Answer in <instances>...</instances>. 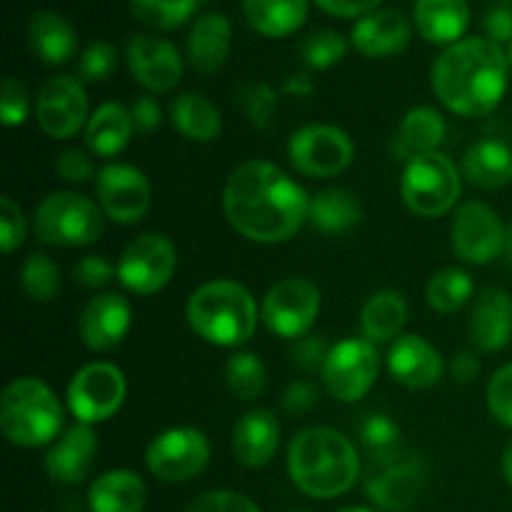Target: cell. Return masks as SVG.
Returning <instances> with one entry per match:
<instances>
[{"label": "cell", "mask_w": 512, "mask_h": 512, "mask_svg": "<svg viewBox=\"0 0 512 512\" xmlns=\"http://www.w3.org/2000/svg\"><path fill=\"white\" fill-rule=\"evenodd\" d=\"M310 198L288 173L265 160L240 163L223 188V213L253 243H283L308 220Z\"/></svg>", "instance_id": "obj_1"}, {"label": "cell", "mask_w": 512, "mask_h": 512, "mask_svg": "<svg viewBox=\"0 0 512 512\" xmlns=\"http://www.w3.org/2000/svg\"><path fill=\"white\" fill-rule=\"evenodd\" d=\"M508 53L490 38H463L448 45L433 65V90L455 115L493 113L508 90Z\"/></svg>", "instance_id": "obj_2"}, {"label": "cell", "mask_w": 512, "mask_h": 512, "mask_svg": "<svg viewBox=\"0 0 512 512\" xmlns=\"http://www.w3.org/2000/svg\"><path fill=\"white\" fill-rule=\"evenodd\" d=\"M288 473L295 488L308 498H340L358 483V450L338 430L305 428L288 448Z\"/></svg>", "instance_id": "obj_3"}, {"label": "cell", "mask_w": 512, "mask_h": 512, "mask_svg": "<svg viewBox=\"0 0 512 512\" xmlns=\"http://www.w3.org/2000/svg\"><path fill=\"white\" fill-rule=\"evenodd\" d=\"M188 323L208 343L238 348L258 328V305L240 283L213 280L190 295Z\"/></svg>", "instance_id": "obj_4"}, {"label": "cell", "mask_w": 512, "mask_h": 512, "mask_svg": "<svg viewBox=\"0 0 512 512\" xmlns=\"http://www.w3.org/2000/svg\"><path fill=\"white\" fill-rule=\"evenodd\" d=\"M63 405L38 378H18L0 400V430L18 448H40L58 438Z\"/></svg>", "instance_id": "obj_5"}, {"label": "cell", "mask_w": 512, "mask_h": 512, "mask_svg": "<svg viewBox=\"0 0 512 512\" xmlns=\"http://www.w3.org/2000/svg\"><path fill=\"white\" fill-rule=\"evenodd\" d=\"M103 208L85 195L58 190L35 208L33 230L45 245L78 248L100 238L105 228Z\"/></svg>", "instance_id": "obj_6"}, {"label": "cell", "mask_w": 512, "mask_h": 512, "mask_svg": "<svg viewBox=\"0 0 512 512\" xmlns=\"http://www.w3.org/2000/svg\"><path fill=\"white\" fill-rule=\"evenodd\" d=\"M460 173L453 160L443 153L418 155L408 160L403 173V200L415 215L438 218L455 208L460 198Z\"/></svg>", "instance_id": "obj_7"}, {"label": "cell", "mask_w": 512, "mask_h": 512, "mask_svg": "<svg viewBox=\"0 0 512 512\" xmlns=\"http://www.w3.org/2000/svg\"><path fill=\"white\" fill-rule=\"evenodd\" d=\"M380 370V358L368 338L340 340L330 348L323 370V385L340 403H358L370 393Z\"/></svg>", "instance_id": "obj_8"}, {"label": "cell", "mask_w": 512, "mask_h": 512, "mask_svg": "<svg viewBox=\"0 0 512 512\" xmlns=\"http://www.w3.org/2000/svg\"><path fill=\"white\" fill-rule=\"evenodd\" d=\"M355 145L345 130L335 125H305L295 130L288 145V158L298 173L308 178H333L350 168Z\"/></svg>", "instance_id": "obj_9"}, {"label": "cell", "mask_w": 512, "mask_h": 512, "mask_svg": "<svg viewBox=\"0 0 512 512\" xmlns=\"http://www.w3.org/2000/svg\"><path fill=\"white\" fill-rule=\"evenodd\" d=\"M320 313V290L305 278H285L265 293L260 318L278 338L298 340L310 333Z\"/></svg>", "instance_id": "obj_10"}, {"label": "cell", "mask_w": 512, "mask_h": 512, "mask_svg": "<svg viewBox=\"0 0 512 512\" xmlns=\"http://www.w3.org/2000/svg\"><path fill=\"white\" fill-rule=\"evenodd\" d=\"M210 463V443L195 428H170L155 435L145 450V465L163 483H185L205 473Z\"/></svg>", "instance_id": "obj_11"}, {"label": "cell", "mask_w": 512, "mask_h": 512, "mask_svg": "<svg viewBox=\"0 0 512 512\" xmlns=\"http://www.w3.org/2000/svg\"><path fill=\"white\" fill-rule=\"evenodd\" d=\"M125 375L113 363H90L73 375L68 405L78 423L93 425L113 418L125 400Z\"/></svg>", "instance_id": "obj_12"}, {"label": "cell", "mask_w": 512, "mask_h": 512, "mask_svg": "<svg viewBox=\"0 0 512 512\" xmlns=\"http://www.w3.org/2000/svg\"><path fill=\"white\" fill-rule=\"evenodd\" d=\"M175 268H178V253L170 238L160 233H145L123 250L118 278L130 293L153 295L170 283Z\"/></svg>", "instance_id": "obj_13"}, {"label": "cell", "mask_w": 512, "mask_h": 512, "mask_svg": "<svg viewBox=\"0 0 512 512\" xmlns=\"http://www.w3.org/2000/svg\"><path fill=\"white\" fill-rule=\"evenodd\" d=\"M505 245H508V230L488 203L468 200L455 210L453 250L463 263H493L505 253Z\"/></svg>", "instance_id": "obj_14"}, {"label": "cell", "mask_w": 512, "mask_h": 512, "mask_svg": "<svg viewBox=\"0 0 512 512\" xmlns=\"http://www.w3.org/2000/svg\"><path fill=\"white\" fill-rule=\"evenodd\" d=\"M95 193L105 218L120 225H133L150 210V183L143 170L125 163H110L95 175Z\"/></svg>", "instance_id": "obj_15"}, {"label": "cell", "mask_w": 512, "mask_h": 512, "mask_svg": "<svg viewBox=\"0 0 512 512\" xmlns=\"http://www.w3.org/2000/svg\"><path fill=\"white\" fill-rule=\"evenodd\" d=\"M35 118L40 130L50 138H73L90 120L83 83L70 75H55L45 80L35 100Z\"/></svg>", "instance_id": "obj_16"}, {"label": "cell", "mask_w": 512, "mask_h": 512, "mask_svg": "<svg viewBox=\"0 0 512 512\" xmlns=\"http://www.w3.org/2000/svg\"><path fill=\"white\" fill-rule=\"evenodd\" d=\"M125 58L133 78L153 93H168L183 78V58L178 48L158 35H133L125 48Z\"/></svg>", "instance_id": "obj_17"}, {"label": "cell", "mask_w": 512, "mask_h": 512, "mask_svg": "<svg viewBox=\"0 0 512 512\" xmlns=\"http://www.w3.org/2000/svg\"><path fill=\"white\" fill-rule=\"evenodd\" d=\"M425 488V468L415 458H400L395 463L380 465L365 483V493L385 512L408 510L418 503Z\"/></svg>", "instance_id": "obj_18"}, {"label": "cell", "mask_w": 512, "mask_h": 512, "mask_svg": "<svg viewBox=\"0 0 512 512\" xmlns=\"http://www.w3.org/2000/svg\"><path fill=\"white\" fill-rule=\"evenodd\" d=\"M133 323V310L130 303L118 293H103L90 300L80 313V338L95 353L113 350L123 343Z\"/></svg>", "instance_id": "obj_19"}, {"label": "cell", "mask_w": 512, "mask_h": 512, "mask_svg": "<svg viewBox=\"0 0 512 512\" xmlns=\"http://www.w3.org/2000/svg\"><path fill=\"white\" fill-rule=\"evenodd\" d=\"M468 338L480 353H498L512 340V295L503 288H485L470 313Z\"/></svg>", "instance_id": "obj_20"}, {"label": "cell", "mask_w": 512, "mask_h": 512, "mask_svg": "<svg viewBox=\"0 0 512 512\" xmlns=\"http://www.w3.org/2000/svg\"><path fill=\"white\" fill-rule=\"evenodd\" d=\"M98 453V438L90 425L78 423L65 430L45 455V470L50 480L60 485H78L88 478Z\"/></svg>", "instance_id": "obj_21"}, {"label": "cell", "mask_w": 512, "mask_h": 512, "mask_svg": "<svg viewBox=\"0 0 512 512\" xmlns=\"http://www.w3.org/2000/svg\"><path fill=\"white\" fill-rule=\"evenodd\" d=\"M413 38L410 20L400 10L383 8L363 15L353 25V48L368 58H388V55L403 53Z\"/></svg>", "instance_id": "obj_22"}, {"label": "cell", "mask_w": 512, "mask_h": 512, "mask_svg": "<svg viewBox=\"0 0 512 512\" xmlns=\"http://www.w3.org/2000/svg\"><path fill=\"white\" fill-rule=\"evenodd\" d=\"M388 370L405 388L425 390L443 378V358L420 335H400L388 353Z\"/></svg>", "instance_id": "obj_23"}, {"label": "cell", "mask_w": 512, "mask_h": 512, "mask_svg": "<svg viewBox=\"0 0 512 512\" xmlns=\"http://www.w3.org/2000/svg\"><path fill=\"white\" fill-rule=\"evenodd\" d=\"M280 448V423L270 410L255 408L233 428V455L245 468H265Z\"/></svg>", "instance_id": "obj_24"}, {"label": "cell", "mask_w": 512, "mask_h": 512, "mask_svg": "<svg viewBox=\"0 0 512 512\" xmlns=\"http://www.w3.org/2000/svg\"><path fill=\"white\" fill-rule=\"evenodd\" d=\"M233 28L223 13H205L188 35V60L198 73H218L230 53Z\"/></svg>", "instance_id": "obj_25"}, {"label": "cell", "mask_w": 512, "mask_h": 512, "mask_svg": "<svg viewBox=\"0 0 512 512\" xmlns=\"http://www.w3.org/2000/svg\"><path fill=\"white\" fill-rule=\"evenodd\" d=\"M415 28L428 43L453 45L470 23L468 0H415Z\"/></svg>", "instance_id": "obj_26"}, {"label": "cell", "mask_w": 512, "mask_h": 512, "mask_svg": "<svg viewBox=\"0 0 512 512\" xmlns=\"http://www.w3.org/2000/svg\"><path fill=\"white\" fill-rule=\"evenodd\" d=\"M148 488L133 470L103 473L88 490L90 512H143Z\"/></svg>", "instance_id": "obj_27"}, {"label": "cell", "mask_w": 512, "mask_h": 512, "mask_svg": "<svg viewBox=\"0 0 512 512\" xmlns=\"http://www.w3.org/2000/svg\"><path fill=\"white\" fill-rule=\"evenodd\" d=\"M28 40L33 53L48 65H63L78 53V33L63 15L53 10H40L33 15Z\"/></svg>", "instance_id": "obj_28"}, {"label": "cell", "mask_w": 512, "mask_h": 512, "mask_svg": "<svg viewBox=\"0 0 512 512\" xmlns=\"http://www.w3.org/2000/svg\"><path fill=\"white\" fill-rule=\"evenodd\" d=\"M463 175L473 188H505L512 180V150L500 140H478L465 150Z\"/></svg>", "instance_id": "obj_29"}, {"label": "cell", "mask_w": 512, "mask_h": 512, "mask_svg": "<svg viewBox=\"0 0 512 512\" xmlns=\"http://www.w3.org/2000/svg\"><path fill=\"white\" fill-rule=\"evenodd\" d=\"M133 130L135 123L128 108H123L120 103H103L100 108H95L85 125V145L93 155L113 158L130 143Z\"/></svg>", "instance_id": "obj_30"}, {"label": "cell", "mask_w": 512, "mask_h": 512, "mask_svg": "<svg viewBox=\"0 0 512 512\" xmlns=\"http://www.w3.org/2000/svg\"><path fill=\"white\" fill-rule=\"evenodd\" d=\"M308 220L323 233H348L363 220V203L345 188H325L310 198Z\"/></svg>", "instance_id": "obj_31"}, {"label": "cell", "mask_w": 512, "mask_h": 512, "mask_svg": "<svg viewBox=\"0 0 512 512\" xmlns=\"http://www.w3.org/2000/svg\"><path fill=\"white\" fill-rule=\"evenodd\" d=\"M250 28L268 38L293 35L308 18V0H243Z\"/></svg>", "instance_id": "obj_32"}, {"label": "cell", "mask_w": 512, "mask_h": 512, "mask_svg": "<svg viewBox=\"0 0 512 512\" xmlns=\"http://www.w3.org/2000/svg\"><path fill=\"white\" fill-rule=\"evenodd\" d=\"M170 120L180 135L195 143H210L223 130L220 110L200 93H183L170 103Z\"/></svg>", "instance_id": "obj_33"}, {"label": "cell", "mask_w": 512, "mask_h": 512, "mask_svg": "<svg viewBox=\"0 0 512 512\" xmlns=\"http://www.w3.org/2000/svg\"><path fill=\"white\" fill-rule=\"evenodd\" d=\"M445 138V120L443 115L428 105H418V108L408 110L400 123L398 138H395V148L398 155L405 160H413L418 155L438 153V145Z\"/></svg>", "instance_id": "obj_34"}, {"label": "cell", "mask_w": 512, "mask_h": 512, "mask_svg": "<svg viewBox=\"0 0 512 512\" xmlns=\"http://www.w3.org/2000/svg\"><path fill=\"white\" fill-rule=\"evenodd\" d=\"M408 323V303L395 290H380L370 295L360 313V328L370 343H388L398 338Z\"/></svg>", "instance_id": "obj_35"}, {"label": "cell", "mask_w": 512, "mask_h": 512, "mask_svg": "<svg viewBox=\"0 0 512 512\" xmlns=\"http://www.w3.org/2000/svg\"><path fill=\"white\" fill-rule=\"evenodd\" d=\"M360 445L365 453L375 460L378 465L395 463V460L405 458V443L403 430L398 428L395 420H390L383 413H370L360 420L358 425Z\"/></svg>", "instance_id": "obj_36"}, {"label": "cell", "mask_w": 512, "mask_h": 512, "mask_svg": "<svg viewBox=\"0 0 512 512\" xmlns=\"http://www.w3.org/2000/svg\"><path fill=\"white\" fill-rule=\"evenodd\" d=\"M475 283L465 270L445 268L430 278L428 283V303L435 313L453 315L473 298Z\"/></svg>", "instance_id": "obj_37"}, {"label": "cell", "mask_w": 512, "mask_h": 512, "mask_svg": "<svg viewBox=\"0 0 512 512\" xmlns=\"http://www.w3.org/2000/svg\"><path fill=\"white\" fill-rule=\"evenodd\" d=\"M225 380H228V388L233 390L235 398L255 400L265 393L268 373H265V365L258 355L238 350V353L230 355L228 365H225Z\"/></svg>", "instance_id": "obj_38"}, {"label": "cell", "mask_w": 512, "mask_h": 512, "mask_svg": "<svg viewBox=\"0 0 512 512\" xmlns=\"http://www.w3.org/2000/svg\"><path fill=\"white\" fill-rule=\"evenodd\" d=\"M140 23L158 30H175L188 23L203 0H128Z\"/></svg>", "instance_id": "obj_39"}, {"label": "cell", "mask_w": 512, "mask_h": 512, "mask_svg": "<svg viewBox=\"0 0 512 512\" xmlns=\"http://www.w3.org/2000/svg\"><path fill=\"white\" fill-rule=\"evenodd\" d=\"M20 285L33 303H50L60 290V270L53 258L33 253L20 270Z\"/></svg>", "instance_id": "obj_40"}, {"label": "cell", "mask_w": 512, "mask_h": 512, "mask_svg": "<svg viewBox=\"0 0 512 512\" xmlns=\"http://www.w3.org/2000/svg\"><path fill=\"white\" fill-rule=\"evenodd\" d=\"M345 50H348V43H345L343 35L335 33V30H315L300 43L298 53L308 68L325 70L343 60Z\"/></svg>", "instance_id": "obj_41"}, {"label": "cell", "mask_w": 512, "mask_h": 512, "mask_svg": "<svg viewBox=\"0 0 512 512\" xmlns=\"http://www.w3.org/2000/svg\"><path fill=\"white\" fill-rule=\"evenodd\" d=\"M238 105L255 128H270L278 108V95L268 83H245L238 90Z\"/></svg>", "instance_id": "obj_42"}, {"label": "cell", "mask_w": 512, "mask_h": 512, "mask_svg": "<svg viewBox=\"0 0 512 512\" xmlns=\"http://www.w3.org/2000/svg\"><path fill=\"white\" fill-rule=\"evenodd\" d=\"M115 65H118L115 45L108 43V40H95L80 55V80H85V83H103V80H108L115 73Z\"/></svg>", "instance_id": "obj_43"}, {"label": "cell", "mask_w": 512, "mask_h": 512, "mask_svg": "<svg viewBox=\"0 0 512 512\" xmlns=\"http://www.w3.org/2000/svg\"><path fill=\"white\" fill-rule=\"evenodd\" d=\"M185 512H260V508L235 490H208L190 500Z\"/></svg>", "instance_id": "obj_44"}, {"label": "cell", "mask_w": 512, "mask_h": 512, "mask_svg": "<svg viewBox=\"0 0 512 512\" xmlns=\"http://www.w3.org/2000/svg\"><path fill=\"white\" fill-rule=\"evenodd\" d=\"M490 415L505 428H512V363L503 365L488 383Z\"/></svg>", "instance_id": "obj_45"}, {"label": "cell", "mask_w": 512, "mask_h": 512, "mask_svg": "<svg viewBox=\"0 0 512 512\" xmlns=\"http://www.w3.org/2000/svg\"><path fill=\"white\" fill-rule=\"evenodd\" d=\"M25 240V215L23 208L10 195L0 200V245L5 253H13Z\"/></svg>", "instance_id": "obj_46"}, {"label": "cell", "mask_w": 512, "mask_h": 512, "mask_svg": "<svg viewBox=\"0 0 512 512\" xmlns=\"http://www.w3.org/2000/svg\"><path fill=\"white\" fill-rule=\"evenodd\" d=\"M0 113H3V123L8 125V128L23 125L25 120H28V113H30L28 88H25L18 78H5Z\"/></svg>", "instance_id": "obj_47"}, {"label": "cell", "mask_w": 512, "mask_h": 512, "mask_svg": "<svg viewBox=\"0 0 512 512\" xmlns=\"http://www.w3.org/2000/svg\"><path fill=\"white\" fill-rule=\"evenodd\" d=\"M115 275H118V268H115L105 255H88V258H83L80 263H75L73 268L75 283L90 290L105 288Z\"/></svg>", "instance_id": "obj_48"}, {"label": "cell", "mask_w": 512, "mask_h": 512, "mask_svg": "<svg viewBox=\"0 0 512 512\" xmlns=\"http://www.w3.org/2000/svg\"><path fill=\"white\" fill-rule=\"evenodd\" d=\"M330 348H333V345H328L325 335H303V338L295 340L293 350H290V355H293V365L308 370V373H313V370H323L325 360H328L330 355Z\"/></svg>", "instance_id": "obj_49"}, {"label": "cell", "mask_w": 512, "mask_h": 512, "mask_svg": "<svg viewBox=\"0 0 512 512\" xmlns=\"http://www.w3.org/2000/svg\"><path fill=\"white\" fill-rule=\"evenodd\" d=\"M55 173H58L65 183H85V180H90L93 175H98L95 173V165L93 160H90V155L75 148L63 150V153L55 158Z\"/></svg>", "instance_id": "obj_50"}, {"label": "cell", "mask_w": 512, "mask_h": 512, "mask_svg": "<svg viewBox=\"0 0 512 512\" xmlns=\"http://www.w3.org/2000/svg\"><path fill=\"white\" fill-rule=\"evenodd\" d=\"M280 405L288 415H305L318 405V390L308 380H295L280 398Z\"/></svg>", "instance_id": "obj_51"}, {"label": "cell", "mask_w": 512, "mask_h": 512, "mask_svg": "<svg viewBox=\"0 0 512 512\" xmlns=\"http://www.w3.org/2000/svg\"><path fill=\"white\" fill-rule=\"evenodd\" d=\"M485 30L493 43H512V5H493L485 15Z\"/></svg>", "instance_id": "obj_52"}, {"label": "cell", "mask_w": 512, "mask_h": 512, "mask_svg": "<svg viewBox=\"0 0 512 512\" xmlns=\"http://www.w3.org/2000/svg\"><path fill=\"white\" fill-rule=\"evenodd\" d=\"M130 115H133L135 130H140V133H153L160 125V120H163L160 103L155 98H150V95H143V98L135 100L133 108H130Z\"/></svg>", "instance_id": "obj_53"}, {"label": "cell", "mask_w": 512, "mask_h": 512, "mask_svg": "<svg viewBox=\"0 0 512 512\" xmlns=\"http://www.w3.org/2000/svg\"><path fill=\"white\" fill-rule=\"evenodd\" d=\"M325 13L338 15V18H363V15L378 10L383 0H315Z\"/></svg>", "instance_id": "obj_54"}, {"label": "cell", "mask_w": 512, "mask_h": 512, "mask_svg": "<svg viewBox=\"0 0 512 512\" xmlns=\"http://www.w3.org/2000/svg\"><path fill=\"white\" fill-rule=\"evenodd\" d=\"M450 370H453L455 383L468 385L478 378L480 370H483V363H480L478 353H473V350H460V353H455L453 363H450Z\"/></svg>", "instance_id": "obj_55"}, {"label": "cell", "mask_w": 512, "mask_h": 512, "mask_svg": "<svg viewBox=\"0 0 512 512\" xmlns=\"http://www.w3.org/2000/svg\"><path fill=\"white\" fill-rule=\"evenodd\" d=\"M283 90L288 95H300V98H305V95L313 93V83H310L308 75H290V78L285 80Z\"/></svg>", "instance_id": "obj_56"}, {"label": "cell", "mask_w": 512, "mask_h": 512, "mask_svg": "<svg viewBox=\"0 0 512 512\" xmlns=\"http://www.w3.org/2000/svg\"><path fill=\"white\" fill-rule=\"evenodd\" d=\"M503 478H505V483L510 485L512 488V443L508 445V448H505V453H503Z\"/></svg>", "instance_id": "obj_57"}, {"label": "cell", "mask_w": 512, "mask_h": 512, "mask_svg": "<svg viewBox=\"0 0 512 512\" xmlns=\"http://www.w3.org/2000/svg\"><path fill=\"white\" fill-rule=\"evenodd\" d=\"M338 512H373V510H368V508H343Z\"/></svg>", "instance_id": "obj_58"}, {"label": "cell", "mask_w": 512, "mask_h": 512, "mask_svg": "<svg viewBox=\"0 0 512 512\" xmlns=\"http://www.w3.org/2000/svg\"><path fill=\"white\" fill-rule=\"evenodd\" d=\"M508 63H510V68H512V43H510V48H508Z\"/></svg>", "instance_id": "obj_59"}, {"label": "cell", "mask_w": 512, "mask_h": 512, "mask_svg": "<svg viewBox=\"0 0 512 512\" xmlns=\"http://www.w3.org/2000/svg\"><path fill=\"white\" fill-rule=\"evenodd\" d=\"M295 512H300V510H295Z\"/></svg>", "instance_id": "obj_60"}]
</instances>
